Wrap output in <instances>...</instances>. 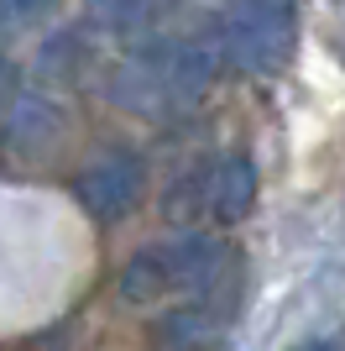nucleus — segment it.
<instances>
[{"mask_svg": "<svg viewBox=\"0 0 345 351\" xmlns=\"http://www.w3.org/2000/svg\"><path fill=\"white\" fill-rule=\"evenodd\" d=\"M298 43V16L293 0H241L225 27V53L246 73H272L293 58Z\"/></svg>", "mask_w": 345, "mask_h": 351, "instance_id": "nucleus-1", "label": "nucleus"}, {"mask_svg": "<svg viewBox=\"0 0 345 351\" xmlns=\"http://www.w3.org/2000/svg\"><path fill=\"white\" fill-rule=\"evenodd\" d=\"M73 194L94 220H120L142 199V158L136 152H105L73 178Z\"/></svg>", "mask_w": 345, "mask_h": 351, "instance_id": "nucleus-2", "label": "nucleus"}, {"mask_svg": "<svg viewBox=\"0 0 345 351\" xmlns=\"http://www.w3.org/2000/svg\"><path fill=\"white\" fill-rule=\"evenodd\" d=\"M157 257H162V273H168V293H188V299H204L225 273V247L194 231L178 236V241H162Z\"/></svg>", "mask_w": 345, "mask_h": 351, "instance_id": "nucleus-3", "label": "nucleus"}, {"mask_svg": "<svg viewBox=\"0 0 345 351\" xmlns=\"http://www.w3.org/2000/svg\"><path fill=\"white\" fill-rule=\"evenodd\" d=\"M251 205H257V168H251V158H246V152L220 158L215 168H209V194H204V210H209L220 226H235V220L251 215Z\"/></svg>", "mask_w": 345, "mask_h": 351, "instance_id": "nucleus-4", "label": "nucleus"}, {"mask_svg": "<svg viewBox=\"0 0 345 351\" xmlns=\"http://www.w3.org/2000/svg\"><path fill=\"white\" fill-rule=\"evenodd\" d=\"M220 315L209 304H199V299H194V304H183V309H172V315H162L157 320V341L168 351H209L220 341Z\"/></svg>", "mask_w": 345, "mask_h": 351, "instance_id": "nucleus-5", "label": "nucleus"}, {"mask_svg": "<svg viewBox=\"0 0 345 351\" xmlns=\"http://www.w3.org/2000/svg\"><path fill=\"white\" fill-rule=\"evenodd\" d=\"M162 293H168L162 257H157V247H142L126 263V273H120V299H126V304H152V299H162Z\"/></svg>", "mask_w": 345, "mask_h": 351, "instance_id": "nucleus-6", "label": "nucleus"}, {"mask_svg": "<svg viewBox=\"0 0 345 351\" xmlns=\"http://www.w3.org/2000/svg\"><path fill=\"white\" fill-rule=\"evenodd\" d=\"M204 194H209V162H199V168H183V173L172 178V189L162 194V215L168 220H194L204 210Z\"/></svg>", "mask_w": 345, "mask_h": 351, "instance_id": "nucleus-7", "label": "nucleus"}, {"mask_svg": "<svg viewBox=\"0 0 345 351\" xmlns=\"http://www.w3.org/2000/svg\"><path fill=\"white\" fill-rule=\"evenodd\" d=\"M53 11V0H0V21L5 27H31Z\"/></svg>", "mask_w": 345, "mask_h": 351, "instance_id": "nucleus-8", "label": "nucleus"}, {"mask_svg": "<svg viewBox=\"0 0 345 351\" xmlns=\"http://www.w3.org/2000/svg\"><path fill=\"white\" fill-rule=\"evenodd\" d=\"M298 351H340V346H335V341L330 336H324V341H303V346Z\"/></svg>", "mask_w": 345, "mask_h": 351, "instance_id": "nucleus-9", "label": "nucleus"}, {"mask_svg": "<svg viewBox=\"0 0 345 351\" xmlns=\"http://www.w3.org/2000/svg\"><path fill=\"white\" fill-rule=\"evenodd\" d=\"M0 152H5V126H0Z\"/></svg>", "mask_w": 345, "mask_h": 351, "instance_id": "nucleus-10", "label": "nucleus"}]
</instances>
